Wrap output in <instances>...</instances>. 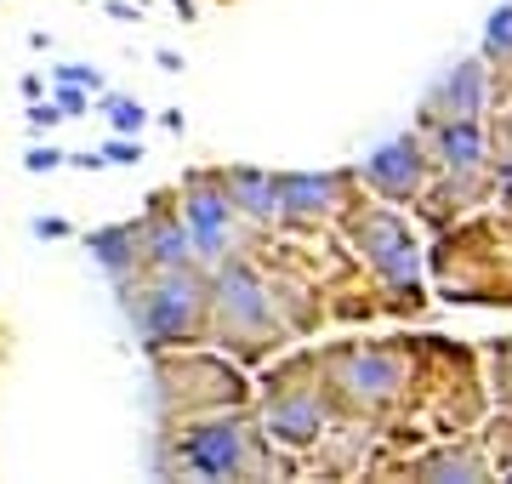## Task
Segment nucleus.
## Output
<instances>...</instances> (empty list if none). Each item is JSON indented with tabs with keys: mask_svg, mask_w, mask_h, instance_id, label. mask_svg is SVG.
Instances as JSON below:
<instances>
[{
	"mask_svg": "<svg viewBox=\"0 0 512 484\" xmlns=\"http://www.w3.org/2000/svg\"><path fill=\"white\" fill-rule=\"evenodd\" d=\"M342 188H348V177H336V171H325V177H313V171H285V177H279V211H285V217H325V211L342 205Z\"/></svg>",
	"mask_w": 512,
	"mask_h": 484,
	"instance_id": "obj_9",
	"label": "nucleus"
},
{
	"mask_svg": "<svg viewBox=\"0 0 512 484\" xmlns=\"http://www.w3.org/2000/svg\"><path fill=\"white\" fill-rule=\"evenodd\" d=\"M353 240H359V251L370 257L376 274H387L399 285H416V240H410V228L393 211H359L353 217Z\"/></svg>",
	"mask_w": 512,
	"mask_h": 484,
	"instance_id": "obj_7",
	"label": "nucleus"
},
{
	"mask_svg": "<svg viewBox=\"0 0 512 484\" xmlns=\"http://www.w3.org/2000/svg\"><path fill=\"white\" fill-rule=\"evenodd\" d=\"M228 194H234L239 211H251V217H285L279 211V177H268V171H251V166H234L228 171Z\"/></svg>",
	"mask_w": 512,
	"mask_h": 484,
	"instance_id": "obj_10",
	"label": "nucleus"
},
{
	"mask_svg": "<svg viewBox=\"0 0 512 484\" xmlns=\"http://www.w3.org/2000/svg\"><path fill=\"white\" fill-rule=\"evenodd\" d=\"M439 160L450 171H478V160H484V137H478L473 120H444L439 131Z\"/></svg>",
	"mask_w": 512,
	"mask_h": 484,
	"instance_id": "obj_13",
	"label": "nucleus"
},
{
	"mask_svg": "<svg viewBox=\"0 0 512 484\" xmlns=\"http://www.w3.org/2000/svg\"><path fill=\"white\" fill-rule=\"evenodd\" d=\"M211 302H217L222 336L234 342L239 354L268 348V336L279 331V325H274V297H268V285L256 280L245 262H222L217 285H211Z\"/></svg>",
	"mask_w": 512,
	"mask_h": 484,
	"instance_id": "obj_3",
	"label": "nucleus"
},
{
	"mask_svg": "<svg viewBox=\"0 0 512 484\" xmlns=\"http://www.w3.org/2000/svg\"><path fill=\"white\" fill-rule=\"evenodd\" d=\"M183 223L194 228V245H200L205 257L228 262V245H234V194H228V177H188Z\"/></svg>",
	"mask_w": 512,
	"mask_h": 484,
	"instance_id": "obj_6",
	"label": "nucleus"
},
{
	"mask_svg": "<svg viewBox=\"0 0 512 484\" xmlns=\"http://www.w3.org/2000/svg\"><path fill=\"white\" fill-rule=\"evenodd\" d=\"M131 319L137 331L148 336V348H171V342H188L200 336L205 308H211V291H205L188 268H160L143 291H131Z\"/></svg>",
	"mask_w": 512,
	"mask_h": 484,
	"instance_id": "obj_1",
	"label": "nucleus"
},
{
	"mask_svg": "<svg viewBox=\"0 0 512 484\" xmlns=\"http://www.w3.org/2000/svg\"><path fill=\"white\" fill-rule=\"evenodd\" d=\"M57 103H63L69 114H80V109H86V92H80L74 80H63V97H57Z\"/></svg>",
	"mask_w": 512,
	"mask_h": 484,
	"instance_id": "obj_19",
	"label": "nucleus"
},
{
	"mask_svg": "<svg viewBox=\"0 0 512 484\" xmlns=\"http://www.w3.org/2000/svg\"><path fill=\"white\" fill-rule=\"evenodd\" d=\"M439 103H444L450 120H473L478 103H484V69H478V63H461L456 75L439 86Z\"/></svg>",
	"mask_w": 512,
	"mask_h": 484,
	"instance_id": "obj_12",
	"label": "nucleus"
},
{
	"mask_svg": "<svg viewBox=\"0 0 512 484\" xmlns=\"http://www.w3.org/2000/svg\"><path fill=\"white\" fill-rule=\"evenodd\" d=\"M109 160H120V166H126V160H137V149H131V143H109Z\"/></svg>",
	"mask_w": 512,
	"mask_h": 484,
	"instance_id": "obj_21",
	"label": "nucleus"
},
{
	"mask_svg": "<svg viewBox=\"0 0 512 484\" xmlns=\"http://www.w3.org/2000/svg\"><path fill=\"white\" fill-rule=\"evenodd\" d=\"M92 251H97V262H103L109 274H120V280H126V268L137 262V251H148V245H143V234H137V228H103V234L92 240Z\"/></svg>",
	"mask_w": 512,
	"mask_h": 484,
	"instance_id": "obj_14",
	"label": "nucleus"
},
{
	"mask_svg": "<svg viewBox=\"0 0 512 484\" xmlns=\"http://www.w3.org/2000/svg\"><path fill=\"white\" fill-rule=\"evenodd\" d=\"M365 177H370L376 194H387V200H410L421 188V143L416 137H399V143L376 149L365 160Z\"/></svg>",
	"mask_w": 512,
	"mask_h": 484,
	"instance_id": "obj_8",
	"label": "nucleus"
},
{
	"mask_svg": "<svg viewBox=\"0 0 512 484\" xmlns=\"http://www.w3.org/2000/svg\"><path fill=\"white\" fill-rule=\"evenodd\" d=\"M109 120H114V131H143V109L131 97H109Z\"/></svg>",
	"mask_w": 512,
	"mask_h": 484,
	"instance_id": "obj_17",
	"label": "nucleus"
},
{
	"mask_svg": "<svg viewBox=\"0 0 512 484\" xmlns=\"http://www.w3.org/2000/svg\"><path fill=\"white\" fill-rule=\"evenodd\" d=\"M148 257H154V268H188V251H194V228L171 223V217H154L143 234Z\"/></svg>",
	"mask_w": 512,
	"mask_h": 484,
	"instance_id": "obj_11",
	"label": "nucleus"
},
{
	"mask_svg": "<svg viewBox=\"0 0 512 484\" xmlns=\"http://www.w3.org/2000/svg\"><path fill=\"white\" fill-rule=\"evenodd\" d=\"M177 467L200 473V479H251L268 462L239 416H211V422H194L177 433Z\"/></svg>",
	"mask_w": 512,
	"mask_h": 484,
	"instance_id": "obj_2",
	"label": "nucleus"
},
{
	"mask_svg": "<svg viewBox=\"0 0 512 484\" xmlns=\"http://www.w3.org/2000/svg\"><path fill=\"white\" fill-rule=\"evenodd\" d=\"M57 160H63L57 149H35V154H29V171H52Z\"/></svg>",
	"mask_w": 512,
	"mask_h": 484,
	"instance_id": "obj_20",
	"label": "nucleus"
},
{
	"mask_svg": "<svg viewBox=\"0 0 512 484\" xmlns=\"http://www.w3.org/2000/svg\"><path fill=\"white\" fill-rule=\"evenodd\" d=\"M57 80H74V86H103V75H97V69H86V63H63V69H57Z\"/></svg>",
	"mask_w": 512,
	"mask_h": 484,
	"instance_id": "obj_18",
	"label": "nucleus"
},
{
	"mask_svg": "<svg viewBox=\"0 0 512 484\" xmlns=\"http://www.w3.org/2000/svg\"><path fill=\"white\" fill-rule=\"evenodd\" d=\"M296 376H302V365L279 376V388L268 393V410H262V433H268V445H285V450L313 445L319 428H325V405H319V393L296 388Z\"/></svg>",
	"mask_w": 512,
	"mask_h": 484,
	"instance_id": "obj_5",
	"label": "nucleus"
},
{
	"mask_svg": "<svg viewBox=\"0 0 512 484\" xmlns=\"http://www.w3.org/2000/svg\"><path fill=\"white\" fill-rule=\"evenodd\" d=\"M416 473L421 479H484V462L467 456V450H444V456H427Z\"/></svg>",
	"mask_w": 512,
	"mask_h": 484,
	"instance_id": "obj_15",
	"label": "nucleus"
},
{
	"mask_svg": "<svg viewBox=\"0 0 512 484\" xmlns=\"http://www.w3.org/2000/svg\"><path fill=\"white\" fill-rule=\"evenodd\" d=\"M330 371H336V388L365 410H376L404 393V359L387 354V348H342V354L330 359Z\"/></svg>",
	"mask_w": 512,
	"mask_h": 484,
	"instance_id": "obj_4",
	"label": "nucleus"
},
{
	"mask_svg": "<svg viewBox=\"0 0 512 484\" xmlns=\"http://www.w3.org/2000/svg\"><path fill=\"white\" fill-rule=\"evenodd\" d=\"M484 57H495V63H507V57H512V6L490 18V35H484Z\"/></svg>",
	"mask_w": 512,
	"mask_h": 484,
	"instance_id": "obj_16",
	"label": "nucleus"
}]
</instances>
